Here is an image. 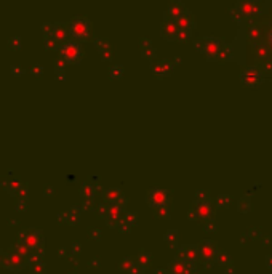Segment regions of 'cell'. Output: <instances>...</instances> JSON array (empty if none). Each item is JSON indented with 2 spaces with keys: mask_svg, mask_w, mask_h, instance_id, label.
<instances>
[{
  "mask_svg": "<svg viewBox=\"0 0 272 274\" xmlns=\"http://www.w3.org/2000/svg\"><path fill=\"white\" fill-rule=\"evenodd\" d=\"M263 21H266L267 24V30L263 32V30L256 29L255 26H250V36H261L263 37L266 36V40H264V48H259V50H255V55L258 58V64L255 66L261 74L263 76H267V73L272 67V15L263 18Z\"/></svg>",
  "mask_w": 272,
  "mask_h": 274,
  "instance_id": "obj_1",
  "label": "cell"
},
{
  "mask_svg": "<svg viewBox=\"0 0 272 274\" xmlns=\"http://www.w3.org/2000/svg\"><path fill=\"white\" fill-rule=\"evenodd\" d=\"M242 82H244L247 87H250V88H256V87H259L261 84L264 82V76L259 73V71L253 66V67H248L244 74H242Z\"/></svg>",
  "mask_w": 272,
  "mask_h": 274,
  "instance_id": "obj_2",
  "label": "cell"
},
{
  "mask_svg": "<svg viewBox=\"0 0 272 274\" xmlns=\"http://www.w3.org/2000/svg\"><path fill=\"white\" fill-rule=\"evenodd\" d=\"M236 7L240 12V16H245L247 18V16L259 13V10L264 8V4L263 2H239Z\"/></svg>",
  "mask_w": 272,
  "mask_h": 274,
  "instance_id": "obj_3",
  "label": "cell"
},
{
  "mask_svg": "<svg viewBox=\"0 0 272 274\" xmlns=\"http://www.w3.org/2000/svg\"><path fill=\"white\" fill-rule=\"evenodd\" d=\"M219 48H221V44H219L218 39H215V37H207L205 39V48H204L205 52L204 53H207L210 56H215V55L219 53Z\"/></svg>",
  "mask_w": 272,
  "mask_h": 274,
  "instance_id": "obj_4",
  "label": "cell"
}]
</instances>
